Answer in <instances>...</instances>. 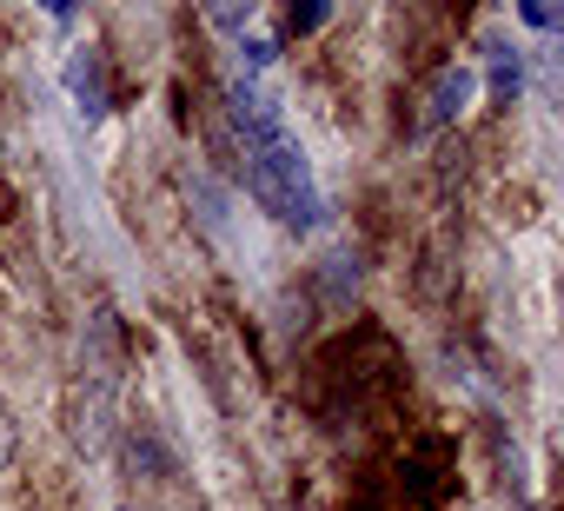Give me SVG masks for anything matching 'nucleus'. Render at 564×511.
<instances>
[{"label": "nucleus", "instance_id": "1", "mask_svg": "<svg viewBox=\"0 0 564 511\" xmlns=\"http://www.w3.org/2000/svg\"><path fill=\"white\" fill-rule=\"evenodd\" d=\"M226 100H232V127H239V140H246V180H252V199H259L279 226H319L313 166H306L300 140L286 133V120H279V107H272L252 80H232Z\"/></svg>", "mask_w": 564, "mask_h": 511}, {"label": "nucleus", "instance_id": "2", "mask_svg": "<svg viewBox=\"0 0 564 511\" xmlns=\"http://www.w3.org/2000/svg\"><path fill=\"white\" fill-rule=\"evenodd\" d=\"M67 94H74V113H80L87 127L107 113V80H100V54H94V47H80V54L67 61Z\"/></svg>", "mask_w": 564, "mask_h": 511}, {"label": "nucleus", "instance_id": "4", "mask_svg": "<svg viewBox=\"0 0 564 511\" xmlns=\"http://www.w3.org/2000/svg\"><path fill=\"white\" fill-rule=\"evenodd\" d=\"M518 80H524V74H518V61H511V54H498V61H491V100L505 107V100L518 94Z\"/></svg>", "mask_w": 564, "mask_h": 511}, {"label": "nucleus", "instance_id": "3", "mask_svg": "<svg viewBox=\"0 0 564 511\" xmlns=\"http://www.w3.org/2000/svg\"><path fill=\"white\" fill-rule=\"evenodd\" d=\"M465 100H471V67H445L432 80V120H458Z\"/></svg>", "mask_w": 564, "mask_h": 511}, {"label": "nucleus", "instance_id": "6", "mask_svg": "<svg viewBox=\"0 0 564 511\" xmlns=\"http://www.w3.org/2000/svg\"><path fill=\"white\" fill-rule=\"evenodd\" d=\"M319 21H326V8H293V28H300V34H306V28H319Z\"/></svg>", "mask_w": 564, "mask_h": 511}, {"label": "nucleus", "instance_id": "5", "mask_svg": "<svg viewBox=\"0 0 564 511\" xmlns=\"http://www.w3.org/2000/svg\"><path fill=\"white\" fill-rule=\"evenodd\" d=\"M14 458V418H8V405H0V465Z\"/></svg>", "mask_w": 564, "mask_h": 511}]
</instances>
